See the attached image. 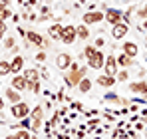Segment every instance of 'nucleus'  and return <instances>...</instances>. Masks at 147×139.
I'll list each match as a JSON object with an SVG mask.
<instances>
[{"label":"nucleus","mask_w":147,"mask_h":139,"mask_svg":"<svg viewBox=\"0 0 147 139\" xmlns=\"http://www.w3.org/2000/svg\"><path fill=\"white\" fill-rule=\"evenodd\" d=\"M70 72H68V78H66V82H68V86H78L80 82H82V78H86V70L88 68H78L76 64L72 62V66H70Z\"/></svg>","instance_id":"nucleus-1"},{"label":"nucleus","mask_w":147,"mask_h":139,"mask_svg":"<svg viewBox=\"0 0 147 139\" xmlns=\"http://www.w3.org/2000/svg\"><path fill=\"white\" fill-rule=\"evenodd\" d=\"M10 113H12V117H16V119H24V117H30V107H28L26 101H18V103L12 105Z\"/></svg>","instance_id":"nucleus-2"},{"label":"nucleus","mask_w":147,"mask_h":139,"mask_svg":"<svg viewBox=\"0 0 147 139\" xmlns=\"http://www.w3.org/2000/svg\"><path fill=\"white\" fill-rule=\"evenodd\" d=\"M103 64H105V54L99 52V50H96V54H92V56L88 58V66L92 70H101Z\"/></svg>","instance_id":"nucleus-3"},{"label":"nucleus","mask_w":147,"mask_h":139,"mask_svg":"<svg viewBox=\"0 0 147 139\" xmlns=\"http://www.w3.org/2000/svg\"><path fill=\"white\" fill-rule=\"evenodd\" d=\"M103 16H105V22L113 24V26L123 22V14H121V10H117V8H107Z\"/></svg>","instance_id":"nucleus-4"},{"label":"nucleus","mask_w":147,"mask_h":139,"mask_svg":"<svg viewBox=\"0 0 147 139\" xmlns=\"http://www.w3.org/2000/svg\"><path fill=\"white\" fill-rule=\"evenodd\" d=\"M76 38H78L76 28H74V26H64V30H62V38H60V40H62L64 44H68V46H70V44H74V40H76Z\"/></svg>","instance_id":"nucleus-5"},{"label":"nucleus","mask_w":147,"mask_h":139,"mask_svg":"<svg viewBox=\"0 0 147 139\" xmlns=\"http://www.w3.org/2000/svg\"><path fill=\"white\" fill-rule=\"evenodd\" d=\"M56 66H58V70H68L72 66V56L66 54V52L58 54V56H56Z\"/></svg>","instance_id":"nucleus-6"},{"label":"nucleus","mask_w":147,"mask_h":139,"mask_svg":"<svg viewBox=\"0 0 147 139\" xmlns=\"http://www.w3.org/2000/svg\"><path fill=\"white\" fill-rule=\"evenodd\" d=\"M12 90H16V92H22V90H28L30 88V84L26 82V78L24 76H20V74H16L14 76V80H12Z\"/></svg>","instance_id":"nucleus-7"},{"label":"nucleus","mask_w":147,"mask_h":139,"mask_svg":"<svg viewBox=\"0 0 147 139\" xmlns=\"http://www.w3.org/2000/svg\"><path fill=\"white\" fill-rule=\"evenodd\" d=\"M105 76H115V72H117V60H115V56H107L105 58Z\"/></svg>","instance_id":"nucleus-8"},{"label":"nucleus","mask_w":147,"mask_h":139,"mask_svg":"<svg viewBox=\"0 0 147 139\" xmlns=\"http://www.w3.org/2000/svg\"><path fill=\"white\" fill-rule=\"evenodd\" d=\"M127 30H129V28H127V24H125V22H119V24H115V26H113L111 36H113L115 40H121V38H125V36H127Z\"/></svg>","instance_id":"nucleus-9"},{"label":"nucleus","mask_w":147,"mask_h":139,"mask_svg":"<svg viewBox=\"0 0 147 139\" xmlns=\"http://www.w3.org/2000/svg\"><path fill=\"white\" fill-rule=\"evenodd\" d=\"M105 16H103V12H88V14H84V24L86 26H90V24H96V22H101Z\"/></svg>","instance_id":"nucleus-10"},{"label":"nucleus","mask_w":147,"mask_h":139,"mask_svg":"<svg viewBox=\"0 0 147 139\" xmlns=\"http://www.w3.org/2000/svg\"><path fill=\"white\" fill-rule=\"evenodd\" d=\"M121 52L125 56H129V58H135V56L139 54V48H137V44H133V42H125L123 48H121Z\"/></svg>","instance_id":"nucleus-11"},{"label":"nucleus","mask_w":147,"mask_h":139,"mask_svg":"<svg viewBox=\"0 0 147 139\" xmlns=\"http://www.w3.org/2000/svg\"><path fill=\"white\" fill-rule=\"evenodd\" d=\"M22 70H24V58H22V56H16V58L10 62V72H12V74H20Z\"/></svg>","instance_id":"nucleus-12"},{"label":"nucleus","mask_w":147,"mask_h":139,"mask_svg":"<svg viewBox=\"0 0 147 139\" xmlns=\"http://www.w3.org/2000/svg\"><path fill=\"white\" fill-rule=\"evenodd\" d=\"M24 78H26V82H28V84H36V82H40V72H38V70H34V68L24 70Z\"/></svg>","instance_id":"nucleus-13"},{"label":"nucleus","mask_w":147,"mask_h":139,"mask_svg":"<svg viewBox=\"0 0 147 139\" xmlns=\"http://www.w3.org/2000/svg\"><path fill=\"white\" fill-rule=\"evenodd\" d=\"M129 88H131V92H133V93H139L141 97H145V95H147V84H145V82H135V84H131Z\"/></svg>","instance_id":"nucleus-14"},{"label":"nucleus","mask_w":147,"mask_h":139,"mask_svg":"<svg viewBox=\"0 0 147 139\" xmlns=\"http://www.w3.org/2000/svg\"><path fill=\"white\" fill-rule=\"evenodd\" d=\"M26 38H28V42L30 44H34V46H44V38L40 36V34H36V32H26Z\"/></svg>","instance_id":"nucleus-15"},{"label":"nucleus","mask_w":147,"mask_h":139,"mask_svg":"<svg viewBox=\"0 0 147 139\" xmlns=\"http://www.w3.org/2000/svg\"><path fill=\"white\" fill-rule=\"evenodd\" d=\"M62 30H64V26H60V24H54V26H50L48 34L54 38V40H58V38H62Z\"/></svg>","instance_id":"nucleus-16"},{"label":"nucleus","mask_w":147,"mask_h":139,"mask_svg":"<svg viewBox=\"0 0 147 139\" xmlns=\"http://www.w3.org/2000/svg\"><path fill=\"white\" fill-rule=\"evenodd\" d=\"M98 84L101 88H111L113 84H115V80L111 78V76H99L98 78Z\"/></svg>","instance_id":"nucleus-17"},{"label":"nucleus","mask_w":147,"mask_h":139,"mask_svg":"<svg viewBox=\"0 0 147 139\" xmlns=\"http://www.w3.org/2000/svg\"><path fill=\"white\" fill-rule=\"evenodd\" d=\"M6 99H10L12 103H18V101H22V99H20V93L16 92V90H12V88H8V90H6Z\"/></svg>","instance_id":"nucleus-18"},{"label":"nucleus","mask_w":147,"mask_h":139,"mask_svg":"<svg viewBox=\"0 0 147 139\" xmlns=\"http://www.w3.org/2000/svg\"><path fill=\"white\" fill-rule=\"evenodd\" d=\"M76 32H78V38H80V40H88V38H90V30H88V26H86V24L78 26V28H76Z\"/></svg>","instance_id":"nucleus-19"},{"label":"nucleus","mask_w":147,"mask_h":139,"mask_svg":"<svg viewBox=\"0 0 147 139\" xmlns=\"http://www.w3.org/2000/svg\"><path fill=\"white\" fill-rule=\"evenodd\" d=\"M44 117V107L42 105H36L32 111H30V119H42Z\"/></svg>","instance_id":"nucleus-20"},{"label":"nucleus","mask_w":147,"mask_h":139,"mask_svg":"<svg viewBox=\"0 0 147 139\" xmlns=\"http://www.w3.org/2000/svg\"><path fill=\"white\" fill-rule=\"evenodd\" d=\"M78 86H80V92H82V93H88V92H90V88H92V80L82 78V82H80Z\"/></svg>","instance_id":"nucleus-21"},{"label":"nucleus","mask_w":147,"mask_h":139,"mask_svg":"<svg viewBox=\"0 0 147 139\" xmlns=\"http://www.w3.org/2000/svg\"><path fill=\"white\" fill-rule=\"evenodd\" d=\"M115 60H117L119 66H131V60H133V58H129V56H125V54H119Z\"/></svg>","instance_id":"nucleus-22"},{"label":"nucleus","mask_w":147,"mask_h":139,"mask_svg":"<svg viewBox=\"0 0 147 139\" xmlns=\"http://www.w3.org/2000/svg\"><path fill=\"white\" fill-rule=\"evenodd\" d=\"M14 135H16V139H32V133H30V129H18Z\"/></svg>","instance_id":"nucleus-23"},{"label":"nucleus","mask_w":147,"mask_h":139,"mask_svg":"<svg viewBox=\"0 0 147 139\" xmlns=\"http://www.w3.org/2000/svg\"><path fill=\"white\" fill-rule=\"evenodd\" d=\"M10 74V62H0V76Z\"/></svg>","instance_id":"nucleus-24"},{"label":"nucleus","mask_w":147,"mask_h":139,"mask_svg":"<svg viewBox=\"0 0 147 139\" xmlns=\"http://www.w3.org/2000/svg\"><path fill=\"white\" fill-rule=\"evenodd\" d=\"M30 125H32V119L30 117H24V119H20V129H30Z\"/></svg>","instance_id":"nucleus-25"},{"label":"nucleus","mask_w":147,"mask_h":139,"mask_svg":"<svg viewBox=\"0 0 147 139\" xmlns=\"http://www.w3.org/2000/svg\"><path fill=\"white\" fill-rule=\"evenodd\" d=\"M10 18V8L6 6V8H0V20L4 22V20H8Z\"/></svg>","instance_id":"nucleus-26"},{"label":"nucleus","mask_w":147,"mask_h":139,"mask_svg":"<svg viewBox=\"0 0 147 139\" xmlns=\"http://www.w3.org/2000/svg\"><path fill=\"white\" fill-rule=\"evenodd\" d=\"M92 54H96V48H94V46H88L86 50H84V56H86V58H90Z\"/></svg>","instance_id":"nucleus-27"},{"label":"nucleus","mask_w":147,"mask_h":139,"mask_svg":"<svg viewBox=\"0 0 147 139\" xmlns=\"http://www.w3.org/2000/svg\"><path fill=\"white\" fill-rule=\"evenodd\" d=\"M28 90H32L34 93H38V92H40V82H36V84H30V88H28Z\"/></svg>","instance_id":"nucleus-28"},{"label":"nucleus","mask_w":147,"mask_h":139,"mask_svg":"<svg viewBox=\"0 0 147 139\" xmlns=\"http://www.w3.org/2000/svg\"><path fill=\"white\" fill-rule=\"evenodd\" d=\"M4 46H6V48H12V46H14V38H6Z\"/></svg>","instance_id":"nucleus-29"},{"label":"nucleus","mask_w":147,"mask_h":139,"mask_svg":"<svg viewBox=\"0 0 147 139\" xmlns=\"http://www.w3.org/2000/svg\"><path fill=\"white\" fill-rule=\"evenodd\" d=\"M137 14H139L141 18H147V4H145V8H141V10H139Z\"/></svg>","instance_id":"nucleus-30"},{"label":"nucleus","mask_w":147,"mask_h":139,"mask_svg":"<svg viewBox=\"0 0 147 139\" xmlns=\"http://www.w3.org/2000/svg\"><path fill=\"white\" fill-rule=\"evenodd\" d=\"M117 78H119V82H125V80H127V72H119Z\"/></svg>","instance_id":"nucleus-31"},{"label":"nucleus","mask_w":147,"mask_h":139,"mask_svg":"<svg viewBox=\"0 0 147 139\" xmlns=\"http://www.w3.org/2000/svg\"><path fill=\"white\" fill-rule=\"evenodd\" d=\"M36 60H38V62H44V60H46V54H44V52H40V54L36 56Z\"/></svg>","instance_id":"nucleus-32"},{"label":"nucleus","mask_w":147,"mask_h":139,"mask_svg":"<svg viewBox=\"0 0 147 139\" xmlns=\"http://www.w3.org/2000/svg\"><path fill=\"white\" fill-rule=\"evenodd\" d=\"M103 42H105L103 38H98V40H96V46H98V48H101V46H103Z\"/></svg>","instance_id":"nucleus-33"},{"label":"nucleus","mask_w":147,"mask_h":139,"mask_svg":"<svg viewBox=\"0 0 147 139\" xmlns=\"http://www.w3.org/2000/svg\"><path fill=\"white\" fill-rule=\"evenodd\" d=\"M0 32H2V34H4V32H6V24L2 22V20H0Z\"/></svg>","instance_id":"nucleus-34"},{"label":"nucleus","mask_w":147,"mask_h":139,"mask_svg":"<svg viewBox=\"0 0 147 139\" xmlns=\"http://www.w3.org/2000/svg\"><path fill=\"white\" fill-rule=\"evenodd\" d=\"M8 6V0H0V8H6Z\"/></svg>","instance_id":"nucleus-35"},{"label":"nucleus","mask_w":147,"mask_h":139,"mask_svg":"<svg viewBox=\"0 0 147 139\" xmlns=\"http://www.w3.org/2000/svg\"><path fill=\"white\" fill-rule=\"evenodd\" d=\"M2 107H4V99L0 97V109H2Z\"/></svg>","instance_id":"nucleus-36"},{"label":"nucleus","mask_w":147,"mask_h":139,"mask_svg":"<svg viewBox=\"0 0 147 139\" xmlns=\"http://www.w3.org/2000/svg\"><path fill=\"white\" fill-rule=\"evenodd\" d=\"M6 139H16V135H14V133H12V135H8V137Z\"/></svg>","instance_id":"nucleus-37"},{"label":"nucleus","mask_w":147,"mask_h":139,"mask_svg":"<svg viewBox=\"0 0 147 139\" xmlns=\"http://www.w3.org/2000/svg\"><path fill=\"white\" fill-rule=\"evenodd\" d=\"M143 28H147V20H145V22H143Z\"/></svg>","instance_id":"nucleus-38"},{"label":"nucleus","mask_w":147,"mask_h":139,"mask_svg":"<svg viewBox=\"0 0 147 139\" xmlns=\"http://www.w3.org/2000/svg\"><path fill=\"white\" fill-rule=\"evenodd\" d=\"M60 139H68V137H64V135H60Z\"/></svg>","instance_id":"nucleus-39"},{"label":"nucleus","mask_w":147,"mask_h":139,"mask_svg":"<svg viewBox=\"0 0 147 139\" xmlns=\"http://www.w3.org/2000/svg\"><path fill=\"white\" fill-rule=\"evenodd\" d=\"M2 36H4V34H2V32H0V40H2Z\"/></svg>","instance_id":"nucleus-40"},{"label":"nucleus","mask_w":147,"mask_h":139,"mask_svg":"<svg viewBox=\"0 0 147 139\" xmlns=\"http://www.w3.org/2000/svg\"><path fill=\"white\" fill-rule=\"evenodd\" d=\"M32 139H38V137H32Z\"/></svg>","instance_id":"nucleus-41"},{"label":"nucleus","mask_w":147,"mask_h":139,"mask_svg":"<svg viewBox=\"0 0 147 139\" xmlns=\"http://www.w3.org/2000/svg\"><path fill=\"white\" fill-rule=\"evenodd\" d=\"M0 86H2V84H0Z\"/></svg>","instance_id":"nucleus-42"}]
</instances>
